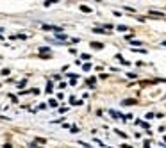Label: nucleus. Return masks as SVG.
<instances>
[{"label":"nucleus","instance_id":"f257e3e1","mask_svg":"<svg viewBox=\"0 0 166 148\" xmlns=\"http://www.w3.org/2000/svg\"><path fill=\"white\" fill-rule=\"evenodd\" d=\"M122 103H123V105H134V103H138V102H136V100H132V98H129V100H123Z\"/></svg>","mask_w":166,"mask_h":148},{"label":"nucleus","instance_id":"f03ea898","mask_svg":"<svg viewBox=\"0 0 166 148\" xmlns=\"http://www.w3.org/2000/svg\"><path fill=\"white\" fill-rule=\"evenodd\" d=\"M91 47H93V48H97V50H102V48H104V45H102V43H95V41L91 43Z\"/></svg>","mask_w":166,"mask_h":148},{"label":"nucleus","instance_id":"7ed1b4c3","mask_svg":"<svg viewBox=\"0 0 166 148\" xmlns=\"http://www.w3.org/2000/svg\"><path fill=\"white\" fill-rule=\"evenodd\" d=\"M93 32H95V34H107V32H104L102 29H93Z\"/></svg>","mask_w":166,"mask_h":148},{"label":"nucleus","instance_id":"20e7f679","mask_svg":"<svg viewBox=\"0 0 166 148\" xmlns=\"http://www.w3.org/2000/svg\"><path fill=\"white\" fill-rule=\"evenodd\" d=\"M46 93H52V82L46 84Z\"/></svg>","mask_w":166,"mask_h":148},{"label":"nucleus","instance_id":"39448f33","mask_svg":"<svg viewBox=\"0 0 166 148\" xmlns=\"http://www.w3.org/2000/svg\"><path fill=\"white\" fill-rule=\"evenodd\" d=\"M57 38H59V39H66V36H64L63 32H57Z\"/></svg>","mask_w":166,"mask_h":148},{"label":"nucleus","instance_id":"423d86ee","mask_svg":"<svg viewBox=\"0 0 166 148\" xmlns=\"http://www.w3.org/2000/svg\"><path fill=\"white\" fill-rule=\"evenodd\" d=\"M48 103H50V105H52V107H57V102H56V100H50V102H48Z\"/></svg>","mask_w":166,"mask_h":148},{"label":"nucleus","instance_id":"0eeeda50","mask_svg":"<svg viewBox=\"0 0 166 148\" xmlns=\"http://www.w3.org/2000/svg\"><path fill=\"white\" fill-rule=\"evenodd\" d=\"M81 9H82V11H84V13H89V11H91V9H89V7H86V6H82V7H81Z\"/></svg>","mask_w":166,"mask_h":148}]
</instances>
